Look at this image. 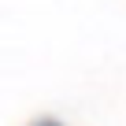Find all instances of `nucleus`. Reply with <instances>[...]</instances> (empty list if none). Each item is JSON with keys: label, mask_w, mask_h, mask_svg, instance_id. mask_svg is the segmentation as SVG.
<instances>
[{"label": "nucleus", "mask_w": 126, "mask_h": 126, "mask_svg": "<svg viewBox=\"0 0 126 126\" xmlns=\"http://www.w3.org/2000/svg\"><path fill=\"white\" fill-rule=\"evenodd\" d=\"M45 126H48V122H45Z\"/></svg>", "instance_id": "1"}]
</instances>
